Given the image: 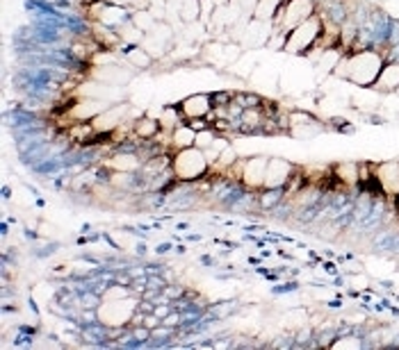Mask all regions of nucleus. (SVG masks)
<instances>
[{
  "label": "nucleus",
  "mask_w": 399,
  "mask_h": 350,
  "mask_svg": "<svg viewBox=\"0 0 399 350\" xmlns=\"http://www.w3.org/2000/svg\"><path fill=\"white\" fill-rule=\"evenodd\" d=\"M386 64V55L381 50H370V48H363L358 52H347L342 55L340 62L335 64L333 73L338 78H344L353 82L356 87H365L372 89L374 82L379 78L381 69Z\"/></svg>",
  "instance_id": "obj_1"
},
{
  "label": "nucleus",
  "mask_w": 399,
  "mask_h": 350,
  "mask_svg": "<svg viewBox=\"0 0 399 350\" xmlns=\"http://www.w3.org/2000/svg\"><path fill=\"white\" fill-rule=\"evenodd\" d=\"M210 171V162H208L205 153L201 148H185V150H176L171 155V173L174 178L180 182H194L198 178Z\"/></svg>",
  "instance_id": "obj_2"
},
{
  "label": "nucleus",
  "mask_w": 399,
  "mask_h": 350,
  "mask_svg": "<svg viewBox=\"0 0 399 350\" xmlns=\"http://www.w3.org/2000/svg\"><path fill=\"white\" fill-rule=\"evenodd\" d=\"M313 14H317L315 0H285V3L278 7L274 18H271V25H274L276 30L290 32L295 30L297 25L308 21Z\"/></svg>",
  "instance_id": "obj_3"
},
{
  "label": "nucleus",
  "mask_w": 399,
  "mask_h": 350,
  "mask_svg": "<svg viewBox=\"0 0 399 350\" xmlns=\"http://www.w3.org/2000/svg\"><path fill=\"white\" fill-rule=\"evenodd\" d=\"M320 34H322V16L313 14L308 21H304L302 25H297L295 30L288 32V41H285L283 52H288V55H304L317 43Z\"/></svg>",
  "instance_id": "obj_4"
},
{
  "label": "nucleus",
  "mask_w": 399,
  "mask_h": 350,
  "mask_svg": "<svg viewBox=\"0 0 399 350\" xmlns=\"http://www.w3.org/2000/svg\"><path fill=\"white\" fill-rule=\"evenodd\" d=\"M137 307L140 302H135L130 298L103 300V305L96 309V316L105 328H126L133 323L135 314H137Z\"/></svg>",
  "instance_id": "obj_5"
},
{
  "label": "nucleus",
  "mask_w": 399,
  "mask_h": 350,
  "mask_svg": "<svg viewBox=\"0 0 399 350\" xmlns=\"http://www.w3.org/2000/svg\"><path fill=\"white\" fill-rule=\"evenodd\" d=\"M372 178H374L377 187L388 198L399 196V162H384V164H372Z\"/></svg>",
  "instance_id": "obj_6"
},
{
  "label": "nucleus",
  "mask_w": 399,
  "mask_h": 350,
  "mask_svg": "<svg viewBox=\"0 0 399 350\" xmlns=\"http://www.w3.org/2000/svg\"><path fill=\"white\" fill-rule=\"evenodd\" d=\"M89 73H92V80H98L110 87H121L126 82H130V78H133L130 69L123 66L121 62L105 64V66H89Z\"/></svg>",
  "instance_id": "obj_7"
},
{
  "label": "nucleus",
  "mask_w": 399,
  "mask_h": 350,
  "mask_svg": "<svg viewBox=\"0 0 399 350\" xmlns=\"http://www.w3.org/2000/svg\"><path fill=\"white\" fill-rule=\"evenodd\" d=\"M267 162L269 158H251V160H244L242 164V180L247 184L249 189H262L265 187V173H267Z\"/></svg>",
  "instance_id": "obj_8"
},
{
  "label": "nucleus",
  "mask_w": 399,
  "mask_h": 350,
  "mask_svg": "<svg viewBox=\"0 0 399 350\" xmlns=\"http://www.w3.org/2000/svg\"><path fill=\"white\" fill-rule=\"evenodd\" d=\"M292 164L278 158H271L267 162V173H265V187L262 189H283L290 175H292Z\"/></svg>",
  "instance_id": "obj_9"
},
{
  "label": "nucleus",
  "mask_w": 399,
  "mask_h": 350,
  "mask_svg": "<svg viewBox=\"0 0 399 350\" xmlns=\"http://www.w3.org/2000/svg\"><path fill=\"white\" fill-rule=\"evenodd\" d=\"M180 114L185 118H205L212 112V96L210 94H192L178 105Z\"/></svg>",
  "instance_id": "obj_10"
},
{
  "label": "nucleus",
  "mask_w": 399,
  "mask_h": 350,
  "mask_svg": "<svg viewBox=\"0 0 399 350\" xmlns=\"http://www.w3.org/2000/svg\"><path fill=\"white\" fill-rule=\"evenodd\" d=\"M372 89L379 91V94H393V91L399 89V62L397 59H386L384 69H381Z\"/></svg>",
  "instance_id": "obj_11"
},
{
  "label": "nucleus",
  "mask_w": 399,
  "mask_h": 350,
  "mask_svg": "<svg viewBox=\"0 0 399 350\" xmlns=\"http://www.w3.org/2000/svg\"><path fill=\"white\" fill-rule=\"evenodd\" d=\"M160 132H162V130H160L158 118H153V116H149V114H140V116L133 121V136H137V139H142V141L156 139Z\"/></svg>",
  "instance_id": "obj_12"
},
{
  "label": "nucleus",
  "mask_w": 399,
  "mask_h": 350,
  "mask_svg": "<svg viewBox=\"0 0 399 350\" xmlns=\"http://www.w3.org/2000/svg\"><path fill=\"white\" fill-rule=\"evenodd\" d=\"M142 160L140 155L135 153H116L110 160H105V167L110 171H123V173H137L142 169Z\"/></svg>",
  "instance_id": "obj_13"
},
{
  "label": "nucleus",
  "mask_w": 399,
  "mask_h": 350,
  "mask_svg": "<svg viewBox=\"0 0 399 350\" xmlns=\"http://www.w3.org/2000/svg\"><path fill=\"white\" fill-rule=\"evenodd\" d=\"M331 175L335 182H340L342 187H356V184L360 182V175H358V164L353 162H340L335 164V167L331 169Z\"/></svg>",
  "instance_id": "obj_14"
},
{
  "label": "nucleus",
  "mask_w": 399,
  "mask_h": 350,
  "mask_svg": "<svg viewBox=\"0 0 399 350\" xmlns=\"http://www.w3.org/2000/svg\"><path fill=\"white\" fill-rule=\"evenodd\" d=\"M194 139H196V130H192V127L185 123H180L174 132L169 134V144L174 150H185V148H192L194 146Z\"/></svg>",
  "instance_id": "obj_15"
},
{
  "label": "nucleus",
  "mask_w": 399,
  "mask_h": 350,
  "mask_svg": "<svg viewBox=\"0 0 399 350\" xmlns=\"http://www.w3.org/2000/svg\"><path fill=\"white\" fill-rule=\"evenodd\" d=\"M183 114H180V107H165L160 109V116H158V123H160V130L171 134L176 127L183 123Z\"/></svg>",
  "instance_id": "obj_16"
},
{
  "label": "nucleus",
  "mask_w": 399,
  "mask_h": 350,
  "mask_svg": "<svg viewBox=\"0 0 399 350\" xmlns=\"http://www.w3.org/2000/svg\"><path fill=\"white\" fill-rule=\"evenodd\" d=\"M123 57L130 64V69H149L153 62V55L144 46H130Z\"/></svg>",
  "instance_id": "obj_17"
},
{
  "label": "nucleus",
  "mask_w": 399,
  "mask_h": 350,
  "mask_svg": "<svg viewBox=\"0 0 399 350\" xmlns=\"http://www.w3.org/2000/svg\"><path fill=\"white\" fill-rule=\"evenodd\" d=\"M217 130L215 127H205V130H198L196 132V139H194V146L196 148H201V150H208V148H212V144L217 139Z\"/></svg>",
  "instance_id": "obj_18"
},
{
  "label": "nucleus",
  "mask_w": 399,
  "mask_h": 350,
  "mask_svg": "<svg viewBox=\"0 0 399 350\" xmlns=\"http://www.w3.org/2000/svg\"><path fill=\"white\" fill-rule=\"evenodd\" d=\"M331 348H363V342L358 337H342V339H335Z\"/></svg>",
  "instance_id": "obj_19"
},
{
  "label": "nucleus",
  "mask_w": 399,
  "mask_h": 350,
  "mask_svg": "<svg viewBox=\"0 0 399 350\" xmlns=\"http://www.w3.org/2000/svg\"><path fill=\"white\" fill-rule=\"evenodd\" d=\"M121 298H130L128 289H123V287H110V289L103 293V300H121Z\"/></svg>",
  "instance_id": "obj_20"
},
{
  "label": "nucleus",
  "mask_w": 399,
  "mask_h": 350,
  "mask_svg": "<svg viewBox=\"0 0 399 350\" xmlns=\"http://www.w3.org/2000/svg\"><path fill=\"white\" fill-rule=\"evenodd\" d=\"M210 3L215 7H226V5H231V0H210Z\"/></svg>",
  "instance_id": "obj_21"
}]
</instances>
